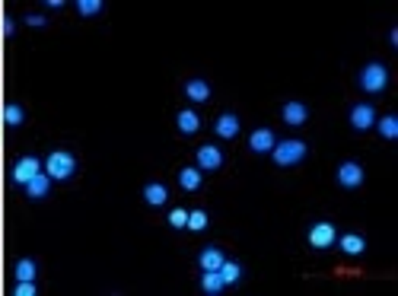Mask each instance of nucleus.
Wrapping results in <instances>:
<instances>
[{"mask_svg": "<svg viewBox=\"0 0 398 296\" xmlns=\"http://www.w3.org/2000/svg\"><path fill=\"white\" fill-rule=\"evenodd\" d=\"M74 173H77L74 153H67V150L48 153V159H45V175H48L51 182H67V179H74Z\"/></svg>", "mask_w": 398, "mask_h": 296, "instance_id": "1", "label": "nucleus"}, {"mask_svg": "<svg viewBox=\"0 0 398 296\" xmlns=\"http://www.w3.org/2000/svg\"><path fill=\"white\" fill-rule=\"evenodd\" d=\"M271 159H274L277 166H296L306 159V144L303 140H281V144H274V150H271Z\"/></svg>", "mask_w": 398, "mask_h": 296, "instance_id": "2", "label": "nucleus"}, {"mask_svg": "<svg viewBox=\"0 0 398 296\" xmlns=\"http://www.w3.org/2000/svg\"><path fill=\"white\" fill-rule=\"evenodd\" d=\"M385 86H389V70H385V64L373 61L360 70V90L364 93H383Z\"/></svg>", "mask_w": 398, "mask_h": 296, "instance_id": "3", "label": "nucleus"}, {"mask_svg": "<svg viewBox=\"0 0 398 296\" xmlns=\"http://www.w3.org/2000/svg\"><path fill=\"white\" fill-rule=\"evenodd\" d=\"M335 239H338V229H335V223H329V220L316 223V227L309 229V245L319 248V252H325L329 245H335Z\"/></svg>", "mask_w": 398, "mask_h": 296, "instance_id": "4", "label": "nucleus"}, {"mask_svg": "<svg viewBox=\"0 0 398 296\" xmlns=\"http://www.w3.org/2000/svg\"><path fill=\"white\" fill-rule=\"evenodd\" d=\"M338 185L341 188H360L364 185V166L347 159V163L338 166Z\"/></svg>", "mask_w": 398, "mask_h": 296, "instance_id": "5", "label": "nucleus"}, {"mask_svg": "<svg viewBox=\"0 0 398 296\" xmlns=\"http://www.w3.org/2000/svg\"><path fill=\"white\" fill-rule=\"evenodd\" d=\"M350 128L354 131H370V128H376V112H373V105H366V102H360V105H354L350 109Z\"/></svg>", "mask_w": 398, "mask_h": 296, "instance_id": "6", "label": "nucleus"}, {"mask_svg": "<svg viewBox=\"0 0 398 296\" xmlns=\"http://www.w3.org/2000/svg\"><path fill=\"white\" fill-rule=\"evenodd\" d=\"M39 173H41L39 159H35V156H22V159H16V166H13V182H16V185H29V182H32Z\"/></svg>", "mask_w": 398, "mask_h": 296, "instance_id": "7", "label": "nucleus"}, {"mask_svg": "<svg viewBox=\"0 0 398 296\" xmlns=\"http://www.w3.org/2000/svg\"><path fill=\"white\" fill-rule=\"evenodd\" d=\"M220 166H223V150L213 144H204L198 147V169L201 173H217Z\"/></svg>", "mask_w": 398, "mask_h": 296, "instance_id": "8", "label": "nucleus"}, {"mask_svg": "<svg viewBox=\"0 0 398 296\" xmlns=\"http://www.w3.org/2000/svg\"><path fill=\"white\" fill-rule=\"evenodd\" d=\"M281 118H284V124H290V128H303L306 118H309V109L303 102H296V99H290V102L281 109Z\"/></svg>", "mask_w": 398, "mask_h": 296, "instance_id": "9", "label": "nucleus"}, {"mask_svg": "<svg viewBox=\"0 0 398 296\" xmlns=\"http://www.w3.org/2000/svg\"><path fill=\"white\" fill-rule=\"evenodd\" d=\"M239 115H233V112H223V115L217 118V124H213V131H217V137L223 140H233L236 134H239Z\"/></svg>", "mask_w": 398, "mask_h": 296, "instance_id": "10", "label": "nucleus"}, {"mask_svg": "<svg viewBox=\"0 0 398 296\" xmlns=\"http://www.w3.org/2000/svg\"><path fill=\"white\" fill-rule=\"evenodd\" d=\"M274 144H277V137L268 128H258V131H252V137H248V150L252 153H271Z\"/></svg>", "mask_w": 398, "mask_h": 296, "instance_id": "11", "label": "nucleus"}, {"mask_svg": "<svg viewBox=\"0 0 398 296\" xmlns=\"http://www.w3.org/2000/svg\"><path fill=\"white\" fill-rule=\"evenodd\" d=\"M22 188H26L29 201H45V198H48V191H51V179L45 173H39L32 182H29V185H22Z\"/></svg>", "mask_w": 398, "mask_h": 296, "instance_id": "12", "label": "nucleus"}, {"mask_svg": "<svg viewBox=\"0 0 398 296\" xmlns=\"http://www.w3.org/2000/svg\"><path fill=\"white\" fill-rule=\"evenodd\" d=\"M335 242H341V252L344 255H350V258H357V255H364L366 252V239L364 236H357V233H344L341 239H335Z\"/></svg>", "mask_w": 398, "mask_h": 296, "instance_id": "13", "label": "nucleus"}, {"mask_svg": "<svg viewBox=\"0 0 398 296\" xmlns=\"http://www.w3.org/2000/svg\"><path fill=\"white\" fill-rule=\"evenodd\" d=\"M185 96L192 99V102H207V99H211V83L194 76V80L185 83Z\"/></svg>", "mask_w": 398, "mask_h": 296, "instance_id": "14", "label": "nucleus"}, {"mask_svg": "<svg viewBox=\"0 0 398 296\" xmlns=\"http://www.w3.org/2000/svg\"><path fill=\"white\" fill-rule=\"evenodd\" d=\"M144 201L150 207H163L169 201V188L163 182H150V185H144Z\"/></svg>", "mask_w": 398, "mask_h": 296, "instance_id": "15", "label": "nucleus"}, {"mask_svg": "<svg viewBox=\"0 0 398 296\" xmlns=\"http://www.w3.org/2000/svg\"><path fill=\"white\" fill-rule=\"evenodd\" d=\"M223 262H227V255H223L217 245H207L204 252H201V258H198L201 271H220V264Z\"/></svg>", "mask_w": 398, "mask_h": 296, "instance_id": "16", "label": "nucleus"}, {"mask_svg": "<svg viewBox=\"0 0 398 296\" xmlns=\"http://www.w3.org/2000/svg\"><path fill=\"white\" fill-rule=\"evenodd\" d=\"M175 124H179L182 134H198L201 131V118H198V112H192V109H182L179 115H175Z\"/></svg>", "mask_w": 398, "mask_h": 296, "instance_id": "17", "label": "nucleus"}, {"mask_svg": "<svg viewBox=\"0 0 398 296\" xmlns=\"http://www.w3.org/2000/svg\"><path fill=\"white\" fill-rule=\"evenodd\" d=\"M201 182H204V179H201V169H198V166H185V169L179 173V185L185 188V191H198Z\"/></svg>", "mask_w": 398, "mask_h": 296, "instance_id": "18", "label": "nucleus"}, {"mask_svg": "<svg viewBox=\"0 0 398 296\" xmlns=\"http://www.w3.org/2000/svg\"><path fill=\"white\" fill-rule=\"evenodd\" d=\"M223 277H220V271H204V277H201V290H204L207 296H217V293H223Z\"/></svg>", "mask_w": 398, "mask_h": 296, "instance_id": "19", "label": "nucleus"}, {"mask_svg": "<svg viewBox=\"0 0 398 296\" xmlns=\"http://www.w3.org/2000/svg\"><path fill=\"white\" fill-rule=\"evenodd\" d=\"M13 277L16 281H35V277H39V268H35L32 258H20L13 268Z\"/></svg>", "mask_w": 398, "mask_h": 296, "instance_id": "20", "label": "nucleus"}, {"mask_svg": "<svg viewBox=\"0 0 398 296\" xmlns=\"http://www.w3.org/2000/svg\"><path fill=\"white\" fill-rule=\"evenodd\" d=\"M22 121H26V112H22V105H16V102L4 105V124H7V128H20Z\"/></svg>", "mask_w": 398, "mask_h": 296, "instance_id": "21", "label": "nucleus"}, {"mask_svg": "<svg viewBox=\"0 0 398 296\" xmlns=\"http://www.w3.org/2000/svg\"><path fill=\"white\" fill-rule=\"evenodd\" d=\"M220 277H223V283H227V287H233V283L242 281V268L236 262H223V264H220Z\"/></svg>", "mask_w": 398, "mask_h": 296, "instance_id": "22", "label": "nucleus"}, {"mask_svg": "<svg viewBox=\"0 0 398 296\" xmlns=\"http://www.w3.org/2000/svg\"><path fill=\"white\" fill-rule=\"evenodd\" d=\"M376 128L385 140H395L398 137V118L395 115H385V118H376Z\"/></svg>", "mask_w": 398, "mask_h": 296, "instance_id": "23", "label": "nucleus"}, {"mask_svg": "<svg viewBox=\"0 0 398 296\" xmlns=\"http://www.w3.org/2000/svg\"><path fill=\"white\" fill-rule=\"evenodd\" d=\"M185 229H192V233H204V229H207V214H204V210H188Z\"/></svg>", "mask_w": 398, "mask_h": 296, "instance_id": "24", "label": "nucleus"}, {"mask_svg": "<svg viewBox=\"0 0 398 296\" xmlns=\"http://www.w3.org/2000/svg\"><path fill=\"white\" fill-rule=\"evenodd\" d=\"M185 223H188V210H182V207L169 210V227L172 229H185Z\"/></svg>", "mask_w": 398, "mask_h": 296, "instance_id": "25", "label": "nucleus"}, {"mask_svg": "<svg viewBox=\"0 0 398 296\" xmlns=\"http://www.w3.org/2000/svg\"><path fill=\"white\" fill-rule=\"evenodd\" d=\"M77 10H80V16H96L99 10H102V4H99V0H80Z\"/></svg>", "mask_w": 398, "mask_h": 296, "instance_id": "26", "label": "nucleus"}, {"mask_svg": "<svg viewBox=\"0 0 398 296\" xmlns=\"http://www.w3.org/2000/svg\"><path fill=\"white\" fill-rule=\"evenodd\" d=\"M13 293L16 296H35V293H39V287H35V281H16Z\"/></svg>", "mask_w": 398, "mask_h": 296, "instance_id": "27", "label": "nucleus"}, {"mask_svg": "<svg viewBox=\"0 0 398 296\" xmlns=\"http://www.w3.org/2000/svg\"><path fill=\"white\" fill-rule=\"evenodd\" d=\"M26 22H29V26H45V20H41V16H29Z\"/></svg>", "mask_w": 398, "mask_h": 296, "instance_id": "28", "label": "nucleus"}]
</instances>
